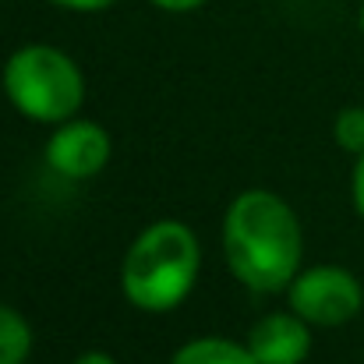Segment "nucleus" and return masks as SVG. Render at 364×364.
<instances>
[{
    "label": "nucleus",
    "instance_id": "nucleus-1",
    "mask_svg": "<svg viewBox=\"0 0 364 364\" xmlns=\"http://www.w3.org/2000/svg\"><path fill=\"white\" fill-rule=\"evenodd\" d=\"M234 276L258 294L283 290L301 265V227L290 205L269 191H244L223 223Z\"/></svg>",
    "mask_w": 364,
    "mask_h": 364
},
{
    "label": "nucleus",
    "instance_id": "nucleus-2",
    "mask_svg": "<svg viewBox=\"0 0 364 364\" xmlns=\"http://www.w3.org/2000/svg\"><path fill=\"white\" fill-rule=\"evenodd\" d=\"M198 276V241L184 223H156L131 244L124 258V294L134 308H177Z\"/></svg>",
    "mask_w": 364,
    "mask_h": 364
},
{
    "label": "nucleus",
    "instance_id": "nucleus-3",
    "mask_svg": "<svg viewBox=\"0 0 364 364\" xmlns=\"http://www.w3.org/2000/svg\"><path fill=\"white\" fill-rule=\"evenodd\" d=\"M4 89L25 117L43 124L71 117L85 96L75 60L53 46H21L4 68Z\"/></svg>",
    "mask_w": 364,
    "mask_h": 364
},
{
    "label": "nucleus",
    "instance_id": "nucleus-4",
    "mask_svg": "<svg viewBox=\"0 0 364 364\" xmlns=\"http://www.w3.org/2000/svg\"><path fill=\"white\" fill-rule=\"evenodd\" d=\"M290 308L311 326H343L361 311V283L340 265H318L290 283Z\"/></svg>",
    "mask_w": 364,
    "mask_h": 364
},
{
    "label": "nucleus",
    "instance_id": "nucleus-5",
    "mask_svg": "<svg viewBox=\"0 0 364 364\" xmlns=\"http://www.w3.org/2000/svg\"><path fill=\"white\" fill-rule=\"evenodd\" d=\"M46 159H50V166L57 173L82 181V177H92V173H100L107 166V159H110V138H107V131L100 124H92V121L64 124L50 138Z\"/></svg>",
    "mask_w": 364,
    "mask_h": 364
},
{
    "label": "nucleus",
    "instance_id": "nucleus-6",
    "mask_svg": "<svg viewBox=\"0 0 364 364\" xmlns=\"http://www.w3.org/2000/svg\"><path fill=\"white\" fill-rule=\"evenodd\" d=\"M247 350L255 354L258 364H301L311 350V333L297 311L294 315H265L251 329Z\"/></svg>",
    "mask_w": 364,
    "mask_h": 364
},
{
    "label": "nucleus",
    "instance_id": "nucleus-7",
    "mask_svg": "<svg viewBox=\"0 0 364 364\" xmlns=\"http://www.w3.org/2000/svg\"><path fill=\"white\" fill-rule=\"evenodd\" d=\"M170 364H258L247 347H237L230 340H195L177 350Z\"/></svg>",
    "mask_w": 364,
    "mask_h": 364
},
{
    "label": "nucleus",
    "instance_id": "nucleus-8",
    "mask_svg": "<svg viewBox=\"0 0 364 364\" xmlns=\"http://www.w3.org/2000/svg\"><path fill=\"white\" fill-rule=\"evenodd\" d=\"M28 347H32V333L25 318L0 304V364H21L28 358Z\"/></svg>",
    "mask_w": 364,
    "mask_h": 364
},
{
    "label": "nucleus",
    "instance_id": "nucleus-9",
    "mask_svg": "<svg viewBox=\"0 0 364 364\" xmlns=\"http://www.w3.org/2000/svg\"><path fill=\"white\" fill-rule=\"evenodd\" d=\"M336 141L347 149V152H364V110L361 107H350L336 117Z\"/></svg>",
    "mask_w": 364,
    "mask_h": 364
},
{
    "label": "nucleus",
    "instance_id": "nucleus-10",
    "mask_svg": "<svg viewBox=\"0 0 364 364\" xmlns=\"http://www.w3.org/2000/svg\"><path fill=\"white\" fill-rule=\"evenodd\" d=\"M60 7H71V11H100V7H110L114 0H53Z\"/></svg>",
    "mask_w": 364,
    "mask_h": 364
},
{
    "label": "nucleus",
    "instance_id": "nucleus-11",
    "mask_svg": "<svg viewBox=\"0 0 364 364\" xmlns=\"http://www.w3.org/2000/svg\"><path fill=\"white\" fill-rule=\"evenodd\" d=\"M354 202H358V213L364 216V152L358 159V170H354Z\"/></svg>",
    "mask_w": 364,
    "mask_h": 364
},
{
    "label": "nucleus",
    "instance_id": "nucleus-12",
    "mask_svg": "<svg viewBox=\"0 0 364 364\" xmlns=\"http://www.w3.org/2000/svg\"><path fill=\"white\" fill-rule=\"evenodd\" d=\"M152 4H159V7H166V11H191V7H198V4H205V0H152Z\"/></svg>",
    "mask_w": 364,
    "mask_h": 364
},
{
    "label": "nucleus",
    "instance_id": "nucleus-13",
    "mask_svg": "<svg viewBox=\"0 0 364 364\" xmlns=\"http://www.w3.org/2000/svg\"><path fill=\"white\" fill-rule=\"evenodd\" d=\"M75 364H114V358L110 354H100V350H92V354H82Z\"/></svg>",
    "mask_w": 364,
    "mask_h": 364
},
{
    "label": "nucleus",
    "instance_id": "nucleus-14",
    "mask_svg": "<svg viewBox=\"0 0 364 364\" xmlns=\"http://www.w3.org/2000/svg\"><path fill=\"white\" fill-rule=\"evenodd\" d=\"M361 28H364V7H361Z\"/></svg>",
    "mask_w": 364,
    "mask_h": 364
}]
</instances>
